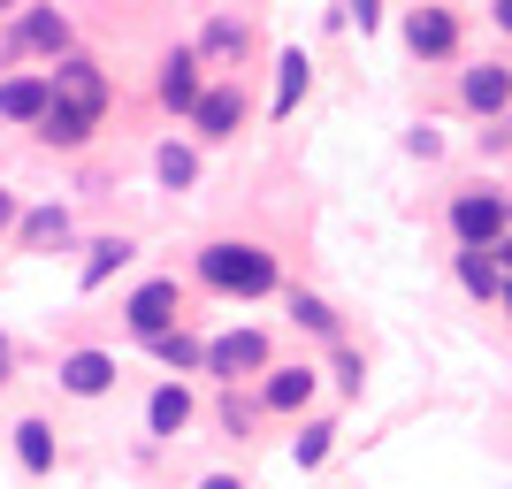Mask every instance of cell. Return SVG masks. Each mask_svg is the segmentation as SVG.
I'll use <instances>...</instances> for the list:
<instances>
[{
	"mask_svg": "<svg viewBox=\"0 0 512 489\" xmlns=\"http://www.w3.org/2000/svg\"><path fill=\"white\" fill-rule=\"evenodd\" d=\"M199 276H207L214 291L260 298V291H276V260L260 253V245H207V253H199Z\"/></svg>",
	"mask_w": 512,
	"mask_h": 489,
	"instance_id": "1",
	"label": "cell"
},
{
	"mask_svg": "<svg viewBox=\"0 0 512 489\" xmlns=\"http://www.w3.org/2000/svg\"><path fill=\"white\" fill-rule=\"evenodd\" d=\"M451 230H459V245H474V253H497V245L512 237L505 192H459L451 199Z\"/></svg>",
	"mask_w": 512,
	"mask_h": 489,
	"instance_id": "2",
	"label": "cell"
},
{
	"mask_svg": "<svg viewBox=\"0 0 512 489\" xmlns=\"http://www.w3.org/2000/svg\"><path fill=\"white\" fill-rule=\"evenodd\" d=\"M130 329H138V337H169L176 329V314H184V291H176V276H153V283H138V291H130Z\"/></svg>",
	"mask_w": 512,
	"mask_h": 489,
	"instance_id": "3",
	"label": "cell"
},
{
	"mask_svg": "<svg viewBox=\"0 0 512 489\" xmlns=\"http://www.w3.org/2000/svg\"><path fill=\"white\" fill-rule=\"evenodd\" d=\"M268 367V337L260 329H230V337L207 344V375H222V383L237 390V375H260Z\"/></svg>",
	"mask_w": 512,
	"mask_h": 489,
	"instance_id": "4",
	"label": "cell"
},
{
	"mask_svg": "<svg viewBox=\"0 0 512 489\" xmlns=\"http://www.w3.org/2000/svg\"><path fill=\"white\" fill-rule=\"evenodd\" d=\"M54 100L85 107V115H107V77H100V62H85V54L54 62Z\"/></svg>",
	"mask_w": 512,
	"mask_h": 489,
	"instance_id": "5",
	"label": "cell"
},
{
	"mask_svg": "<svg viewBox=\"0 0 512 489\" xmlns=\"http://www.w3.org/2000/svg\"><path fill=\"white\" fill-rule=\"evenodd\" d=\"M46 107H54V69H31V77L0 85V115L8 123H46Z\"/></svg>",
	"mask_w": 512,
	"mask_h": 489,
	"instance_id": "6",
	"label": "cell"
},
{
	"mask_svg": "<svg viewBox=\"0 0 512 489\" xmlns=\"http://www.w3.org/2000/svg\"><path fill=\"white\" fill-rule=\"evenodd\" d=\"M199 100H207V85H199V54H192V46H176L169 62H161V107L199 115Z\"/></svg>",
	"mask_w": 512,
	"mask_h": 489,
	"instance_id": "7",
	"label": "cell"
},
{
	"mask_svg": "<svg viewBox=\"0 0 512 489\" xmlns=\"http://www.w3.org/2000/svg\"><path fill=\"white\" fill-rule=\"evenodd\" d=\"M406 46L421 54V62H444L451 46H459V23H451L444 8H413V23H406Z\"/></svg>",
	"mask_w": 512,
	"mask_h": 489,
	"instance_id": "8",
	"label": "cell"
},
{
	"mask_svg": "<svg viewBox=\"0 0 512 489\" xmlns=\"http://www.w3.org/2000/svg\"><path fill=\"white\" fill-rule=\"evenodd\" d=\"M192 123H199V138H237V123H245V92H237V85H214L207 100H199Z\"/></svg>",
	"mask_w": 512,
	"mask_h": 489,
	"instance_id": "9",
	"label": "cell"
},
{
	"mask_svg": "<svg viewBox=\"0 0 512 489\" xmlns=\"http://www.w3.org/2000/svg\"><path fill=\"white\" fill-rule=\"evenodd\" d=\"M62 390H69V398H100V390H115V360H107V352H69V360H62Z\"/></svg>",
	"mask_w": 512,
	"mask_h": 489,
	"instance_id": "10",
	"label": "cell"
},
{
	"mask_svg": "<svg viewBox=\"0 0 512 489\" xmlns=\"http://www.w3.org/2000/svg\"><path fill=\"white\" fill-rule=\"evenodd\" d=\"M459 100H467L474 115H497V107L512 100V69H497V62L467 69V77H459Z\"/></svg>",
	"mask_w": 512,
	"mask_h": 489,
	"instance_id": "11",
	"label": "cell"
},
{
	"mask_svg": "<svg viewBox=\"0 0 512 489\" xmlns=\"http://www.w3.org/2000/svg\"><path fill=\"white\" fill-rule=\"evenodd\" d=\"M306 398H314V367H268V383H260L268 413H299Z\"/></svg>",
	"mask_w": 512,
	"mask_h": 489,
	"instance_id": "12",
	"label": "cell"
},
{
	"mask_svg": "<svg viewBox=\"0 0 512 489\" xmlns=\"http://www.w3.org/2000/svg\"><path fill=\"white\" fill-rule=\"evenodd\" d=\"M184 421H192V390H184V383H161L146 398V428H153V436H184Z\"/></svg>",
	"mask_w": 512,
	"mask_h": 489,
	"instance_id": "13",
	"label": "cell"
},
{
	"mask_svg": "<svg viewBox=\"0 0 512 489\" xmlns=\"http://www.w3.org/2000/svg\"><path fill=\"white\" fill-rule=\"evenodd\" d=\"M306 85H314V62H306L299 46H291V54H283V62H276V100H268V115H276V123H283V115H291V107L306 100Z\"/></svg>",
	"mask_w": 512,
	"mask_h": 489,
	"instance_id": "14",
	"label": "cell"
},
{
	"mask_svg": "<svg viewBox=\"0 0 512 489\" xmlns=\"http://www.w3.org/2000/svg\"><path fill=\"white\" fill-rule=\"evenodd\" d=\"M459 283H467L474 298H505V260H497V253H474V245H459Z\"/></svg>",
	"mask_w": 512,
	"mask_h": 489,
	"instance_id": "15",
	"label": "cell"
},
{
	"mask_svg": "<svg viewBox=\"0 0 512 489\" xmlns=\"http://www.w3.org/2000/svg\"><path fill=\"white\" fill-rule=\"evenodd\" d=\"M16 39H23V46H39V54H62V62H69V23L54 16V8H31V16L16 23Z\"/></svg>",
	"mask_w": 512,
	"mask_h": 489,
	"instance_id": "16",
	"label": "cell"
},
{
	"mask_svg": "<svg viewBox=\"0 0 512 489\" xmlns=\"http://www.w3.org/2000/svg\"><path fill=\"white\" fill-rule=\"evenodd\" d=\"M16 459H23V474H54V428H46V421H23L16 428Z\"/></svg>",
	"mask_w": 512,
	"mask_h": 489,
	"instance_id": "17",
	"label": "cell"
},
{
	"mask_svg": "<svg viewBox=\"0 0 512 489\" xmlns=\"http://www.w3.org/2000/svg\"><path fill=\"white\" fill-rule=\"evenodd\" d=\"M153 360L176 367V375H192V367H207V344L184 337V329H169V337H153Z\"/></svg>",
	"mask_w": 512,
	"mask_h": 489,
	"instance_id": "18",
	"label": "cell"
},
{
	"mask_svg": "<svg viewBox=\"0 0 512 489\" xmlns=\"http://www.w3.org/2000/svg\"><path fill=\"white\" fill-rule=\"evenodd\" d=\"M23 245H31V253H39V245H62L69 237V207H39V214H23Z\"/></svg>",
	"mask_w": 512,
	"mask_h": 489,
	"instance_id": "19",
	"label": "cell"
},
{
	"mask_svg": "<svg viewBox=\"0 0 512 489\" xmlns=\"http://www.w3.org/2000/svg\"><path fill=\"white\" fill-rule=\"evenodd\" d=\"M123 260H130V237H100V245H92V260H85V276H77V283H85V291H100V283L115 276Z\"/></svg>",
	"mask_w": 512,
	"mask_h": 489,
	"instance_id": "20",
	"label": "cell"
},
{
	"mask_svg": "<svg viewBox=\"0 0 512 489\" xmlns=\"http://www.w3.org/2000/svg\"><path fill=\"white\" fill-rule=\"evenodd\" d=\"M199 54H214V62H230V54H245V23L214 16L207 31H199Z\"/></svg>",
	"mask_w": 512,
	"mask_h": 489,
	"instance_id": "21",
	"label": "cell"
},
{
	"mask_svg": "<svg viewBox=\"0 0 512 489\" xmlns=\"http://www.w3.org/2000/svg\"><path fill=\"white\" fill-rule=\"evenodd\" d=\"M153 169H161V184H169V192H184V184L199 176V161H192V146H161V161H153Z\"/></svg>",
	"mask_w": 512,
	"mask_h": 489,
	"instance_id": "22",
	"label": "cell"
},
{
	"mask_svg": "<svg viewBox=\"0 0 512 489\" xmlns=\"http://www.w3.org/2000/svg\"><path fill=\"white\" fill-rule=\"evenodd\" d=\"M291 314H299L306 329H314V337H329V329H337V314H329V306H321L314 291H291Z\"/></svg>",
	"mask_w": 512,
	"mask_h": 489,
	"instance_id": "23",
	"label": "cell"
},
{
	"mask_svg": "<svg viewBox=\"0 0 512 489\" xmlns=\"http://www.w3.org/2000/svg\"><path fill=\"white\" fill-rule=\"evenodd\" d=\"M329 436H337L329 421H306L299 428V467H321V459H329Z\"/></svg>",
	"mask_w": 512,
	"mask_h": 489,
	"instance_id": "24",
	"label": "cell"
},
{
	"mask_svg": "<svg viewBox=\"0 0 512 489\" xmlns=\"http://www.w3.org/2000/svg\"><path fill=\"white\" fill-rule=\"evenodd\" d=\"M222 428H230V436H245V428H253V398L222 390Z\"/></svg>",
	"mask_w": 512,
	"mask_h": 489,
	"instance_id": "25",
	"label": "cell"
},
{
	"mask_svg": "<svg viewBox=\"0 0 512 489\" xmlns=\"http://www.w3.org/2000/svg\"><path fill=\"white\" fill-rule=\"evenodd\" d=\"M360 375H367V367H360V352H337V383L352 390V398H360Z\"/></svg>",
	"mask_w": 512,
	"mask_h": 489,
	"instance_id": "26",
	"label": "cell"
},
{
	"mask_svg": "<svg viewBox=\"0 0 512 489\" xmlns=\"http://www.w3.org/2000/svg\"><path fill=\"white\" fill-rule=\"evenodd\" d=\"M360 8V31H375V16H383V0H352Z\"/></svg>",
	"mask_w": 512,
	"mask_h": 489,
	"instance_id": "27",
	"label": "cell"
},
{
	"mask_svg": "<svg viewBox=\"0 0 512 489\" xmlns=\"http://www.w3.org/2000/svg\"><path fill=\"white\" fill-rule=\"evenodd\" d=\"M497 31H505V39H512V0H497Z\"/></svg>",
	"mask_w": 512,
	"mask_h": 489,
	"instance_id": "28",
	"label": "cell"
},
{
	"mask_svg": "<svg viewBox=\"0 0 512 489\" xmlns=\"http://www.w3.org/2000/svg\"><path fill=\"white\" fill-rule=\"evenodd\" d=\"M199 489H237V474H207V482H199Z\"/></svg>",
	"mask_w": 512,
	"mask_h": 489,
	"instance_id": "29",
	"label": "cell"
},
{
	"mask_svg": "<svg viewBox=\"0 0 512 489\" xmlns=\"http://www.w3.org/2000/svg\"><path fill=\"white\" fill-rule=\"evenodd\" d=\"M8 222H16V199H8V192H0V230H8Z\"/></svg>",
	"mask_w": 512,
	"mask_h": 489,
	"instance_id": "30",
	"label": "cell"
},
{
	"mask_svg": "<svg viewBox=\"0 0 512 489\" xmlns=\"http://www.w3.org/2000/svg\"><path fill=\"white\" fill-rule=\"evenodd\" d=\"M497 306H505V321H512V276H505V298H497Z\"/></svg>",
	"mask_w": 512,
	"mask_h": 489,
	"instance_id": "31",
	"label": "cell"
},
{
	"mask_svg": "<svg viewBox=\"0 0 512 489\" xmlns=\"http://www.w3.org/2000/svg\"><path fill=\"white\" fill-rule=\"evenodd\" d=\"M497 260H505V268H512V237H505V245H497Z\"/></svg>",
	"mask_w": 512,
	"mask_h": 489,
	"instance_id": "32",
	"label": "cell"
},
{
	"mask_svg": "<svg viewBox=\"0 0 512 489\" xmlns=\"http://www.w3.org/2000/svg\"><path fill=\"white\" fill-rule=\"evenodd\" d=\"M0 390H8V352H0Z\"/></svg>",
	"mask_w": 512,
	"mask_h": 489,
	"instance_id": "33",
	"label": "cell"
},
{
	"mask_svg": "<svg viewBox=\"0 0 512 489\" xmlns=\"http://www.w3.org/2000/svg\"><path fill=\"white\" fill-rule=\"evenodd\" d=\"M8 8H16V0H0V16H8Z\"/></svg>",
	"mask_w": 512,
	"mask_h": 489,
	"instance_id": "34",
	"label": "cell"
},
{
	"mask_svg": "<svg viewBox=\"0 0 512 489\" xmlns=\"http://www.w3.org/2000/svg\"><path fill=\"white\" fill-rule=\"evenodd\" d=\"M0 352H8V344H0Z\"/></svg>",
	"mask_w": 512,
	"mask_h": 489,
	"instance_id": "35",
	"label": "cell"
}]
</instances>
